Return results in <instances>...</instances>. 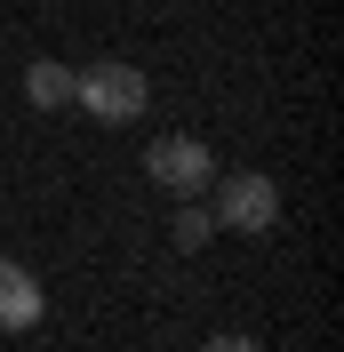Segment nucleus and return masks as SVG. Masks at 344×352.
<instances>
[{
	"instance_id": "f03ea898",
	"label": "nucleus",
	"mask_w": 344,
	"mask_h": 352,
	"mask_svg": "<svg viewBox=\"0 0 344 352\" xmlns=\"http://www.w3.org/2000/svg\"><path fill=\"white\" fill-rule=\"evenodd\" d=\"M144 176L160 192H176V200H200L216 184V160H208L200 136H160V144H144Z\"/></svg>"
},
{
	"instance_id": "20e7f679",
	"label": "nucleus",
	"mask_w": 344,
	"mask_h": 352,
	"mask_svg": "<svg viewBox=\"0 0 344 352\" xmlns=\"http://www.w3.org/2000/svg\"><path fill=\"white\" fill-rule=\"evenodd\" d=\"M41 280L24 272L17 256H0V336H24V329H41Z\"/></svg>"
},
{
	"instance_id": "7ed1b4c3",
	"label": "nucleus",
	"mask_w": 344,
	"mask_h": 352,
	"mask_svg": "<svg viewBox=\"0 0 344 352\" xmlns=\"http://www.w3.org/2000/svg\"><path fill=\"white\" fill-rule=\"evenodd\" d=\"M224 232H272V217H280V184L272 176H257V168H240V176H224L216 184V208H208Z\"/></svg>"
},
{
	"instance_id": "0eeeda50",
	"label": "nucleus",
	"mask_w": 344,
	"mask_h": 352,
	"mask_svg": "<svg viewBox=\"0 0 344 352\" xmlns=\"http://www.w3.org/2000/svg\"><path fill=\"white\" fill-rule=\"evenodd\" d=\"M200 352H264V344H257V336H208Z\"/></svg>"
},
{
	"instance_id": "423d86ee",
	"label": "nucleus",
	"mask_w": 344,
	"mask_h": 352,
	"mask_svg": "<svg viewBox=\"0 0 344 352\" xmlns=\"http://www.w3.org/2000/svg\"><path fill=\"white\" fill-rule=\"evenodd\" d=\"M208 232H216V217H208V208H176V248H200Z\"/></svg>"
},
{
	"instance_id": "f257e3e1",
	"label": "nucleus",
	"mask_w": 344,
	"mask_h": 352,
	"mask_svg": "<svg viewBox=\"0 0 344 352\" xmlns=\"http://www.w3.org/2000/svg\"><path fill=\"white\" fill-rule=\"evenodd\" d=\"M72 104H88L96 120H144V104H152V80H144L136 65H120V56H105V65L72 72Z\"/></svg>"
},
{
	"instance_id": "39448f33",
	"label": "nucleus",
	"mask_w": 344,
	"mask_h": 352,
	"mask_svg": "<svg viewBox=\"0 0 344 352\" xmlns=\"http://www.w3.org/2000/svg\"><path fill=\"white\" fill-rule=\"evenodd\" d=\"M24 96H32V104H41V112L72 104V65H48V56H41V65L24 72Z\"/></svg>"
}]
</instances>
